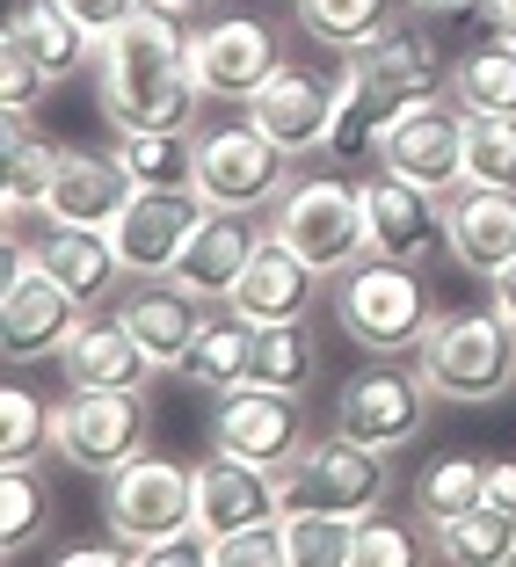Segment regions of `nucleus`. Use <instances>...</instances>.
Segmentation results:
<instances>
[{"label":"nucleus","instance_id":"f257e3e1","mask_svg":"<svg viewBox=\"0 0 516 567\" xmlns=\"http://www.w3.org/2000/svg\"><path fill=\"white\" fill-rule=\"evenodd\" d=\"M95 87H102V117L117 132H189L204 87L189 73L183 16L146 0L132 22H117L95 44Z\"/></svg>","mask_w":516,"mask_h":567},{"label":"nucleus","instance_id":"f03ea898","mask_svg":"<svg viewBox=\"0 0 516 567\" xmlns=\"http://www.w3.org/2000/svg\"><path fill=\"white\" fill-rule=\"evenodd\" d=\"M334 320L357 350L371 357H415L422 334L436 328V306L422 291L415 262H385V255H364L334 277Z\"/></svg>","mask_w":516,"mask_h":567},{"label":"nucleus","instance_id":"7ed1b4c3","mask_svg":"<svg viewBox=\"0 0 516 567\" xmlns=\"http://www.w3.org/2000/svg\"><path fill=\"white\" fill-rule=\"evenodd\" d=\"M415 364L436 385V401L487 408L516 385V320H502L495 306H481V313H436Z\"/></svg>","mask_w":516,"mask_h":567},{"label":"nucleus","instance_id":"20e7f679","mask_svg":"<svg viewBox=\"0 0 516 567\" xmlns=\"http://www.w3.org/2000/svg\"><path fill=\"white\" fill-rule=\"evenodd\" d=\"M269 234L283 240L291 255L320 269V277H342L350 262H364V183L350 175H313V183H291L269 212Z\"/></svg>","mask_w":516,"mask_h":567},{"label":"nucleus","instance_id":"39448f33","mask_svg":"<svg viewBox=\"0 0 516 567\" xmlns=\"http://www.w3.org/2000/svg\"><path fill=\"white\" fill-rule=\"evenodd\" d=\"M430 408H436V385L422 379V364L407 357H371L364 371L342 379L334 393V430L357 436V444H379V451H400L430 430Z\"/></svg>","mask_w":516,"mask_h":567},{"label":"nucleus","instance_id":"423d86ee","mask_svg":"<svg viewBox=\"0 0 516 567\" xmlns=\"http://www.w3.org/2000/svg\"><path fill=\"white\" fill-rule=\"evenodd\" d=\"M102 517L132 546V560H146L153 538L197 524V466H175L161 451H138V458H124V466L102 481Z\"/></svg>","mask_w":516,"mask_h":567},{"label":"nucleus","instance_id":"0eeeda50","mask_svg":"<svg viewBox=\"0 0 516 567\" xmlns=\"http://www.w3.org/2000/svg\"><path fill=\"white\" fill-rule=\"evenodd\" d=\"M379 167H393L407 183L451 197V189L466 183V110H458V95H436V87L400 95L393 117H385Z\"/></svg>","mask_w":516,"mask_h":567},{"label":"nucleus","instance_id":"6e6552de","mask_svg":"<svg viewBox=\"0 0 516 567\" xmlns=\"http://www.w3.org/2000/svg\"><path fill=\"white\" fill-rule=\"evenodd\" d=\"M197 189L211 212H277L291 189V153L262 132V124H218L197 138Z\"/></svg>","mask_w":516,"mask_h":567},{"label":"nucleus","instance_id":"1a4fd4ad","mask_svg":"<svg viewBox=\"0 0 516 567\" xmlns=\"http://www.w3.org/2000/svg\"><path fill=\"white\" fill-rule=\"evenodd\" d=\"M385 451L357 436H313V444L283 466V509H334V517H364L385 502Z\"/></svg>","mask_w":516,"mask_h":567},{"label":"nucleus","instance_id":"9d476101","mask_svg":"<svg viewBox=\"0 0 516 567\" xmlns=\"http://www.w3.org/2000/svg\"><path fill=\"white\" fill-rule=\"evenodd\" d=\"M51 451H59L73 473H102V481H110L124 458L146 451V401H138V393L73 385L66 401L51 408Z\"/></svg>","mask_w":516,"mask_h":567},{"label":"nucleus","instance_id":"9b49d317","mask_svg":"<svg viewBox=\"0 0 516 567\" xmlns=\"http://www.w3.org/2000/svg\"><path fill=\"white\" fill-rule=\"evenodd\" d=\"M306 444H313V436H306L299 393H277V385H255V379H240V385L218 393V408H211V451L283 473Z\"/></svg>","mask_w":516,"mask_h":567},{"label":"nucleus","instance_id":"f8f14e48","mask_svg":"<svg viewBox=\"0 0 516 567\" xmlns=\"http://www.w3.org/2000/svg\"><path fill=\"white\" fill-rule=\"evenodd\" d=\"M81 313H87V306L73 299L37 255L22 262V248H8V291H0V350H8V364L59 357V350H66V334L81 328Z\"/></svg>","mask_w":516,"mask_h":567},{"label":"nucleus","instance_id":"ddd939ff","mask_svg":"<svg viewBox=\"0 0 516 567\" xmlns=\"http://www.w3.org/2000/svg\"><path fill=\"white\" fill-rule=\"evenodd\" d=\"M204 218H211L204 189H138V197L117 212V226H110L124 277H167Z\"/></svg>","mask_w":516,"mask_h":567},{"label":"nucleus","instance_id":"4468645a","mask_svg":"<svg viewBox=\"0 0 516 567\" xmlns=\"http://www.w3.org/2000/svg\"><path fill=\"white\" fill-rule=\"evenodd\" d=\"M277 66H283L277 37H269V22H255V16H218V22H204V30L189 37V73H197V87L218 95V102H255Z\"/></svg>","mask_w":516,"mask_h":567},{"label":"nucleus","instance_id":"2eb2a0df","mask_svg":"<svg viewBox=\"0 0 516 567\" xmlns=\"http://www.w3.org/2000/svg\"><path fill=\"white\" fill-rule=\"evenodd\" d=\"M444 248L466 277L495 284L502 269L516 262V189H481L458 183L444 197Z\"/></svg>","mask_w":516,"mask_h":567},{"label":"nucleus","instance_id":"dca6fc26","mask_svg":"<svg viewBox=\"0 0 516 567\" xmlns=\"http://www.w3.org/2000/svg\"><path fill=\"white\" fill-rule=\"evenodd\" d=\"M436 234H444V197L422 183H407V175H393V167H379L364 183V240L371 255H385V262H422V255L436 248Z\"/></svg>","mask_w":516,"mask_h":567},{"label":"nucleus","instance_id":"f3484780","mask_svg":"<svg viewBox=\"0 0 516 567\" xmlns=\"http://www.w3.org/2000/svg\"><path fill=\"white\" fill-rule=\"evenodd\" d=\"M277 517H283V473L226 458V451H211L197 466V524L211 538L255 532V524H277Z\"/></svg>","mask_w":516,"mask_h":567},{"label":"nucleus","instance_id":"a211bd4d","mask_svg":"<svg viewBox=\"0 0 516 567\" xmlns=\"http://www.w3.org/2000/svg\"><path fill=\"white\" fill-rule=\"evenodd\" d=\"M313 299H320V269L306 262V255H291L277 234H262L226 306H234V313H248L255 328H283V320H306V313H313Z\"/></svg>","mask_w":516,"mask_h":567},{"label":"nucleus","instance_id":"6ab92c4d","mask_svg":"<svg viewBox=\"0 0 516 567\" xmlns=\"http://www.w3.org/2000/svg\"><path fill=\"white\" fill-rule=\"evenodd\" d=\"M393 102L371 73L342 66L334 73V110H328V138H320V161L334 167V175H364V167H379V146H385V117H393Z\"/></svg>","mask_w":516,"mask_h":567},{"label":"nucleus","instance_id":"aec40b11","mask_svg":"<svg viewBox=\"0 0 516 567\" xmlns=\"http://www.w3.org/2000/svg\"><path fill=\"white\" fill-rule=\"evenodd\" d=\"M117 320L146 342V357L161 371H183L189 342H197V328L211 313H204V299H197V291H183L175 277H132V299L117 306Z\"/></svg>","mask_w":516,"mask_h":567},{"label":"nucleus","instance_id":"412c9836","mask_svg":"<svg viewBox=\"0 0 516 567\" xmlns=\"http://www.w3.org/2000/svg\"><path fill=\"white\" fill-rule=\"evenodd\" d=\"M328 110H334V81H320V73H306V66H277L262 81V95L248 102V117L262 124L291 161H299V153H320Z\"/></svg>","mask_w":516,"mask_h":567},{"label":"nucleus","instance_id":"4be33fe9","mask_svg":"<svg viewBox=\"0 0 516 567\" xmlns=\"http://www.w3.org/2000/svg\"><path fill=\"white\" fill-rule=\"evenodd\" d=\"M59 364H66L73 385H95V393H146V379L161 371L124 320H87V313H81V328L66 334Z\"/></svg>","mask_w":516,"mask_h":567},{"label":"nucleus","instance_id":"5701e85b","mask_svg":"<svg viewBox=\"0 0 516 567\" xmlns=\"http://www.w3.org/2000/svg\"><path fill=\"white\" fill-rule=\"evenodd\" d=\"M132 197H138V183L117 167V153H66V161H59V183H51L44 218H51V226H95V234H110Z\"/></svg>","mask_w":516,"mask_h":567},{"label":"nucleus","instance_id":"b1692460","mask_svg":"<svg viewBox=\"0 0 516 567\" xmlns=\"http://www.w3.org/2000/svg\"><path fill=\"white\" fill-rule=\"evenodd\" d=\"M255 226H248V212H211L189 234V248L175 255V269L167 277L183 284V291H197V299H234V284H240V269H248V255H255Z\"/></svg>","mask_w":516,"mask_h":567},{"label":"nucleus","instance_id":"393cba45","mask_svg":"<svg viewBox=\"0 0 516 567\" xmlns=\"http://www.w3.org/2000/svg\"><path fill=\"white\" fill-rule=\"evenodd\" d=\"M37 262L51 269V277L66 284L81 306H102L110 291H117L124 262H117V240L95 234V226H51L44 240H37Z\"/></svg>","mask_w":516,"mask_h":567},{"label":"nucleus","instance_id":"a878e982","mask_svg":"<svg viewBox=\"0 0 516 567\" xmlns=\"http://www.w3.org/2000/svg\"><path fill=\"white\" fill-rule=\"evenodd\" d=\"M342 66L371 73L385 95H422V87H436V44H430V30H422V22H400L393 16L379 37H364Z\"/></svg>","mask_w":516,"mask_h":567},{"label":"nucleus","instance_id":"bb28decb","mask_svg":"<svg viewBox=\"0 0 516 567\" xmlns=\"http://www.w3.org/2000/svg\"><path fill=\"white\" fill-rule=\"evenodd\" d=\"M451 95L473 117H516V37H481L451 59Z\"/></svg>","mask_w":516,"mask_h":567},{"label":"nucleus","instance_id":"cd10ccee","mask_svg":"<svg viewBox=\"0 0 516 567\" xmlns=\"http://www.w3.org/2000/svg\"><path fill=\"white\" fill-rule=\"evenodd\" d=\"M8 30L37 51V66H44L51 81H66V73H81L87 59H95V37H87V22L73 16L66 0H22L16 16H8Z\"/></svg>","mask_w":516,"mask_h":567},{"label":"nucleus","instance_id":"c85d7f7f","mask_svg":"<svg viewBox=\"0 0 516 567\" xmlns=\"http://www.w3.org/2000/svg\"><path fill=\"white\" fill-rule=\"evenodd\" d=\"M255 320L248 313H234V306H226V313H211L197 328V342H189V357H183V379L189 385H211V393H226V385H240L248 379V364H255Z\"/></svg>","mask_w":516,"mask_h":567},{"label":"nucleus","instance_id":"c756f323","mask_svg":"<svg viewBox=\"0 0 516 567\" xmlns=\"http://www.w3.org/2000/svg\"><path fill=\"white\" fill-rule=\"evenodd\" d=\"M110 153L138 189H197V132H117Z\"/></svg>","mask_w":516,"mask_h":567},{"label":"nucleus","instance_id":"7c9ffc66","mask_svg":"<svg viewBox=\"0 0 516 567\" xmlns=\"http://www.w3.org/2000/svg\"><path fill=\"white\" fill-rule=\"evenodd\" d=\"M487 502V458H466V451H444V458H430V466L415 473V517L430 524H451L466 517V509H481Z\"/></svg>","mask_w":516,"mask_h":567},{"label":"nucleus","instance_id":"2f4dec72","mask_svg":"<svg viewBox=\"0 0 516 567\" xmlns=\"http://www.w3.org/2000/svg\"><path fill=\"white\" fill-rule=\"evenodd\" d=\"M59 161H66V153L51 146V138H37L22 117H8V175H0V204H8V218L44 212L51 183H59Z\"/></svg>","mask_w":516,"mask_h":567},{"label":"nucleus","instance_id":"473e14b6","mask_svg":"<svg viewBox=\"0 0 516 567\" xmlns=\"http://www.w3.org/2000/svg\"><path fill=\"white\" fill-rule=\"evenodd\" d=\"M283 567H350L357 560V517L334 509H283Z\"/></svg>","mask_w":516,"mask_h":567},{"label":"nucleus","instance_id":"72a5a7b5","mask_svg":"<svg viewBox=\"0 0 516 567\" xmlns=\"http://www.w3.org/2000/svg\"><path fill=\"white\" fill-rule=\"evenodd\" d=\"M436 553L451 567H502V560H516V517H502L495 502H481L466 517L436 524Z\"/></svg>","mask_w":516,"mask_h":567},{"label":"nucleus","instance_id":"f704fd0d","mask_svg":"<svg viewBox=\"0 0 516 567\" xmlns=\"http://www.w3.org/2000/svg\"><path fill=\"white\" fill-rule=\"evenodd\" d=\"M291 8H299V30L334 51H357L393 22V0H291Z\"/></svg>","mask_w":516,"mask_h":567},{"label":"nucleus","instance_id":"c9c22d12","mask_svg":"<svg viewBox=\"0 0 516 567\" xmlns=\"http://www.w3.org/2000/svg\"><path fill=\"white\" fill-rule=\"evenodd\" d=\"M248 379L255 385H277V393H306V379H313V334H306V320H283V328L255 334Z\"/></svg>","mask_w":516,"mask_h":567},{"label":"nucleus","instance_id":"e433bc0d","mask_svg":"<svg viewBox=\"0 0 516 567\" xmlns=\"http://www.w3.org/2000/svg\"><path fill=\"white\" fill-rule=\"evenodd\" d=\"M37 538H44V481L37 466H8L0 473V553L22 560Z\"/></svg>","mask_w":516,"mask_h":567},{"label":"nucleus","instance_id":"4c0bfd02","mask_svg":"<svg viewBox=\"0 0 516 567\" xmlns=\"http://www.w3.org/2000/svg\"><path fill=\"white\" fill-rule=\"evenodd\" d=\"M466 183L516 189V117H473L466 110Z\"/></svg>","mask_w":516,"mask_h":567},{"label":"nucleus","instance_id":"58836bf2","mask_svg":"<svg viewBox=\"0 0 516 567\" xmlns=\"http://www.w3.org/2000/svg\"><path fill=\"white\" fill-rule=\"evenodd\" d=\"M37 451H51V408L22 385L0 393V458L8 466H37Z\"/></svg>","mask_w":516,"mask_h":567},{"label":"nucleus","instance_id":"ea45409f","mask_svg":"<svg viewBox=\"0 0 516 567\" xmlns=\"http://www.w3.org/2000/svg\"><path fill=\"white\" fill-rule=\"evenodd\" d=\"M415 560H422V538L400 517H385V502L357 517V560L350 567H415Z\"/></svg>","mask_w":516,"mask_h":567},{"label":"nucleus","instance_id":"a19ab883","mask_svg":"<svg viewBox=\"0 0 516 567\" xmlns=\"http://www.w3.org/2000/svg\"><path fill=\"white\" fill-rule=\"evenodd\" d=\"M44 87H51V73L37 66V51L16 30H0V102H8V117H30L44 102Z\"/></svg>","mask_w":516,"mask_h":567},{"label":"nucleus","instance_id":"79ce46f5","mask_svg":"<svg viewBox=\"0 0 516 567\" xmlns=\"http://www.w3.org/2000/svg\"><path fill=\"white\" fill-rule=\"evenodd\" d=\"M218 560L226 567H277L283 560V524H255V532L218 538Z\"/></svg>","mask_w":516,"mask_h":567},{"label":"nucleus","instance_id":"37998d69","mask_svg":"<svg viewBox=\"0 0 516 567\" xmlns=\"http://www.w3.org/2000/svg\"><path fill=\"white\" fill-rule=\"evenodd\" d=\"M66 8H73V16L87 22V37H95V44H102V37L117 30V22H132L138 8H146V0H66Z\"/></svg>","mask_w":516,"mask_h":567},{"label":"nucleus","instance_id":"c03bdc74","mask_svg":"<svg viewBox=\"0 0 516 567\" xmlns=\"http://www.w3.org/2000/svg\"><path fill=\"white\" fill-rule=\"evenodd\" d=\"M487 502H495L502 517H516V458H495V466H487Z\"/></svg>","mask_w":516,"mask_h":567},{"label":"nucleus","instance_id":"a18cd8bd","mask_svg":"<svg viewBox=\"0 0 516 567\" xmlns=\"http://www.w3.org/2000/svg\"><path fill=\"white\" fill-rule=\"evenodd\" d=\"M495 313H502V320H516V262L495 277Z\"/></svg>","mask_w":516,"mask_h":567},{"label":"nucleus","instance_id":"49530a36","mask_svg":"<svg viewBox=\"0 0 516 567\" xmlns=\"http://www.w3.org/2000/svg\"><path fill=\"white\" fill-rule=\"evenodd\" d=\"M473 8H481L487 30H509V22H516V0H473Z\"/></svg>","mask_w":516,"mask_h":567},{"label":"nucleus","instance_id":"de8ad7c7","mask_svg":"<svg viewBox=\"0 0 516 567\" xmlns=\"http://www.w3.org/2000/svg\"><path fill=\"white\" fill-rule=\"evenodd\" d=\"M415 16H430V22H444V16H458V8H473V0H407Z\"/></svg>","mask_w":516,"mask_h":567},{"label":"nucleus","instance_id":"09e8293b","mask_svg":"<svg viewBox=\"0 0 516 567\" xmlns=\"http://www.w3.org/2000/svg\"><path fill=\"white\" fill-rule=\"evenodd\" d=\"M161 8H175V16H204V8H218V0H161Z\"/></svg>","mask_w":516,"mask_h":567},{"label":"nucleus","instance_id":"8fccbe9b","mask_svg":"<svg viewBox=\"0 0 516 567\" xmlns=\"http://www.w3.org/2000/svg\"><path fill=\"white\" fill-rule=\"evenodd\" d=\"M502 37H516V22H509V30H502Z\"/></svg>","mask_w":516,"mask_h":567}]
</instances>
